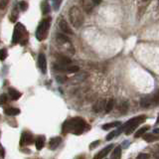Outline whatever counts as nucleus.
Listing matches in <instances>:
<instances>
[{"mask_svg":"<svg viewBox=\"0 0 159 159\" xmlns=\"http://www.w3.org/2000/svg\"><path fill=\"white\" fill-rule=\"evenodd\" d=\"M33 141H34V138H33L32 134H31L30 132H24L22 134V137H21L20 144L21 146L27 145V144H31Z\"/></svg>","mask_w":159,"mask_h":159,"instance_id":"nucleus-6","label":"nucleus"},{"mask_svg":"<svg viewBox=\"0 0 159 159\" xmlns=\"http://www.w3.org/2000/svg\"><path fill=\"white\" fill-rule=\"evenodd\" d=\"M153 102H154V105H155V107L159 105V90L157 93L153 96Z\"/></svg>","mask_w":159,"mask_h":159,"instance_id":"nucleus-30","label":"nucleus"},{"mask_svg":"<svg viewBox=\"0 0 159 159\" xmlns=\"http://www.w3.org/2000/svg\"><path fill=\"white\" fill-rule=\"evenodd\" d=\"M9 0H1L0 1V9H4L7 5V3H8Z\"/></svg>","mask_w":159,"mask_h":159,"instance_id":"nucleus-36","label":"nucleus"},{"mask_svg":"<svg viewBox=\"0 0 159 159\" xmlns=\"http://www.w3.org/2000/svg\"><path fill=\"white\" fill-rule=\"evenodd\" d=\"M57 80L60 82V83H64L66 81V78H61V77H57Z\"/></svg>","mask_w":159,"mask_h":159,"instance_id":"nucleus-37","label":"nucleus"},{"mask_svg":"<svg viewBox=\"0 0 159 159\" xmlns=\"http://www.w3.org/2000/svg\"><path fill=\"white\" fill-rule=\"evenodd\" d=\"M156 122H157V123H159V115H158V119H157V121H156Z\"/></svg>","mask_w":159,"mask_h":159,"instance_id":"nucleus-41","label":"nucleus"},{"mask_svg":"<svg viewBox=\"0 0 159 159\" xmlns=\"http://www.w3.org/2000/svg\"><path fill=\"white\" fill-rule=\"evenodd\" d=\"M38 65L39 68L42 71L43 74L47 73V61H46V57L44 54H40L39 58H38Z\"/></svg>","mask_w":159,"mask_h":159,"instance_id":"nucleus-7","label":"nucleus"},{"mask_svg":"<svg viewBox=\"0 0 159 159\" xmlns=\"http://www.w3.org/2000/svg\"><path fill=\"white\" fill-rule=\"evenodd\" d=\"M112 148H114V145H112V144H109V145H107V147L103 148V150H100V152L93 157V159H103L108 153L110 152V150H112Z\"/></svg>","mask_w":159,"mask_h":159,"instance_id":"nucleus-8","label":"nucleus"},{"mask_svg":"<svg viewBox=\"0 0 159 159\" xmlns=\"http://www.w3.org/2000/svg\"><path fill=\"white\" fill-rule=\"evenodd\" d=\"M59 26H60V29H61V30H62L64 33H66V34H70V35L73 34V31H72L71 27L69 26V24L66 22V20H64V19L60 20Z\"/></svg>","mask_w":159,"mask_h":159,"instance_id":"nucleus-11","label":"nucleus"},{"mask_svg":"<svg viewBox=\"0 0 159 159\" xmlns=\"http://www.w3.org/2000/svg\"><path fill=\"white\" fill-rule=\"evenodd\" d=\"M8 93H9V97L11 98V100H19V98H21V96H22L20 91H18L17 90H15V89H13V88L8 89Z\"/></svg>","mask_w":159,"mask_h":159,"instance_id":"nucleus-13","label":"nucleus"},{"mask_svg":"<svg viewBox=\"0 0 159 159\" xmlns=\"http://www.w3.org/2000/svg\"><path fill=\"white\" fill-rule=\"evenodd\" d=\"M145 119H146L145 115H139V116H136L129 119L126 123H124L121 127H119L117 130H115L116 131V135L123 130H125V134H126V135H129V134H131L132 132L134 131V129H135L139 124H141L143 121H145Z\"/></svg>","mask_w":159,"mask_h":159,"instance_id":"nucleus-2","label":"nucleus"},{"mask_svg":"<svg viewBox=\"0 0 159 159\" xmlns=\"http://www.w3.org/2000/svg\"><path fill=\"white\" fill-rule=\"evenodd\" d=\"M4 114L6 115H18L20 114V109L16 107H8L4 109Z\"/></svg>","mask_w":159,"mask_h":159,"instance_id":"nucleus-17","label":"nucleus"},{"mask_svg":"<svg viewBox=\"0 0 159 159\" xmlns=\"http://www.w3.org/2000/svg\"><path fill=\"white\" fill-rule=\"evenodd\" d=\"M7 57V51L6 49H1L0 50V61H4Z\"/></svg>","mask_w":159,"mask_h":159,"instance_id":"nucleus-27","label":"nucleus"},{"mask_svg":"<svg viewBox=\"0 0 159 159\" xmlns=\"http://www.w3.org/2000/svg\"><path fill=\"white\" fill-rule=\"evenodd\" d=\"M35 144H36V148L38 150H41L43 147H44V144H45V137L44 136H38L37 139L35 141Z\"/></svg>","mask_w":159,"mask_h":159,"instance_id":"nucleus-16","label":"nucleus"},{"mask_svg":"<svg viewBox=\"0 0 159 159\" xmlns=\"http://www.w3.org/2000/svg\"><path fill=\"white\" fill-rule=\"evenodd\" d=\"M100 144V140H96V141H93V142H91V143L90 144V146H89V148L91 149V150H93V149H95L97 146Z\"/></svg>","mask_w":159,"mask_h":159,"instance_id":"nucleus-33","label":"nucleus"},{"mask_svg":"<svg viewBox=\"0 0 159 159\" xmlns=\"http://www.w3.org/2000/svg\"><path fill=\"white\" fill-rule=\"evenodd\" d=\"M21 41V44L24 45L27 41V31L21 23H18L14 29L13 37H12V43L17 44Z\"/></svg>","mask_w":159,"mask_h":159,"instance_id":"nucleus-3","label":"nucleus"},{"mask_svg":"<svg viewBox=\"0 0 159 159\" xmlns=\"http://www.w3.org/2000/svg\"><path fill=\"white\" fill-rule=\"evenodd\" d=\"M114 103H115V102H114V100H112V98L107 103V105H105V112H107V114L112 112V108H114Z\"/></svg>","mask_w":159,"mask_h":159,"instance_id":"nucleus-23","label":"nucleus"},{"mask_svg":"<svg viewBox=\"0 0 159 159\" xmlns=\"http://www.w3.org/2000/svg\"><path fill=\"white\" fill-rule=\"evenodd\" d=\"M57 59H58V64L62 65V66H70V64H71V60L66 56L59 55Z\"/></svg>","mask_w":159,"mask_h":159,"instance_id":"nucleus-14","label":"nucleus"},{"mask_svg":"<svg viewBox=\"0 0 159 159\" xmlns=\"http://www.w3.org/2000/svg\"><path fill=\"white\" fill-rule=\"evenodd\" d=\"M57 41L61 44H66V43H70V39L67 36L64 34H58L57 35Z\"/></svg>","mask_w":159,"mask_h":159,"instance_id":"nucleus-24","label":"nucleus"},{"mask_svg":"<svg viewBox=\"0 0 159 159\" xmlns=\"http://www.w3.org/2000/svg\"><path fill=\"white\" fill-rule=\"evenodd\" d=\"M41 10H42V13L46 15L50 12V5L48 3L47 0H43L42 3H41Z\"/></svg>","mask_w":159,"mask_h":159,"instance_id":"nucleus-18","label":"nucleus"},{"mask_svg":"<svg viewBox=\"0 0 159 159\" xmlns=\"http://www.w3.org/2000/svg\"><path fill=\"white\" fill-rule=\"evenodd\" d=\"M140 105L143 108H148L150 107L151 105H154V102H153V97H144L141 98L140 100Z\"/></svg>","mask_w":159,"mask_h":159,"instance_id":"nucleus-10","label":"nucleus"},{"mask_svg":"<svg viewBox=\"0 0 159 159\" xmlns=\"http://www.w3.org/2000/svg\"><path fill=\"white\" fill-rule=\"evenodd\" d=\"M95 5L96 4L93 0H82V6H83V9L86 13H90Z\"/></svg>","mask_w":159,"mask_h":159,"instance_id":"nucleus-9","label":"nucleus"},{"mask_svg":"<svg viewBox=\"0 0 159 159\" xmlns=\"http://www.w3.org/2000/svg\"><path fill=\"white\" fill-rule=\"evenodd\" d=\"M62 142V138L59 136L57 137H53V138L50 139L49 141V148L51 149V150H55V149L58 148V146L61 144Z\"/></svg>","mask_w":159,"mask_h":159,"instance_id":"nucleus-12","label":"nucleus"},{"mask_svg":"<svg viewBox=\"0 0 159 159\" xmlns=\"http://www.w3.org/2000/svg\"><path fill=\"white\" fill-rule=\"evenodd\" d=\"M86 127V121L81 117H74L63 123L62 129L63 133H74L76 135H80L84 132V129Z\"/></svg>","mask_w":159,"mask_h":159,"instance_id":"nucleus-1","label":"nucleus"},{"mask_svg":"<svg viewBox=\"0 0 159 159\" xmlns=\"http://www.w3.org/2000/svg\"><path fill=\"white\" fill-rule=\"evenodd\" d=\"M19 7H20V9L22 11H26L28 8V3L25 1H21V2H19Z\"/></svg>","mask_w":159,"mask_h":159,"instance_id":"nucleus-29","label":"nucleus"},{"mask_svg":"<svg viewBox=\"0 0 159 159\" xmlns=\"http://www.w3.org/2000/svg\"><path fill=\"white\" fill-rule=\"evenodd\" d=\"M121 157V147L116 146L114 149V152L112 153V159H120Z\"/></svg>","mask_w":159,"mask_h":159,"instance_id":"nucleus-20","label":"nucleus"},{"mask_svg":"<svg viewBox=\"0 0 159 159\" xmlns=\"http://www.w3.org/2000/svg\"><path fill=\"white\" fill-rule=\"evenodd\" d=\"M149 128H150V126H149V125H145V126H143V127H141V128L137 129V131H136V133H135V135H134V137H135V138H138V137L142 136L146 131L148 130Z\"/></svg>","mask_w":159,"mask_h":159,"instance_id":"nucleus-21","label":"nucleus"},{"mask_svg":"<svg viewBox=\"0 0 159 159\" xmlns=\"http://www.w3.org/2000/svg\"><path fill=\"white\" fill-rule=\"evenodd\" d=\"M143 139L146 142H152V141H156L159 139V136H155L154 134L148 133V134H144L143 135Z\"/></svg>","mask_w":159,"mask_h":159,"instance_id":"nucleus-22","label":"nucleus"},{"mask_svg":"<svg viewBox=\"0 0 159 159\" xmlns=\"http://www.w3.org/2000/svg\"><path fill=\"white\" fill-rule=\"evenodd\" d=\"M127 109H128V103L127 102H122L120 103L119 105V112H121V114H126L127 112Z\"/></svg>","mask_w":159,"mask_h":159,"instance_id":"nucleus-25","label":"nucleus"},{"mask_svg":"<svg viewBox=\"0 0 159 159\" xmlns=\"http://www.w3.org/2000/svg\"><path fill=\"white\" fill-rule=\"evenodd\" d=\"M69 17L71 20V23L74 27L79 28L83 25L84 23V16L82 14V11L80 10V8H78L77 6H74L70 9L69 11Z\"/></svg>","mask_w":159,"mask_h":159,"instance_id":"nucleus-4","label":"nucleus"},{"mask_svg":"<svg viewBox=\"0 0 159 159\" xmlns=\"http://www.w3.org/2000/svg\"><path fill=\"white\" fill-rule=\"evenodd\" d=\"M17 17H18V11L16 10V9H14L13 12H12V14H11L10 20L12 21V22H16V19H17Z\"/></svg>","mask_w":159,"mask_h":159,"instance_id":"nucleus-28","label":"nucleus"},{"mask_svg":"<svg viewBox=\"0 0 159 159\" xmlns=\"http://www.w3.org/2000/svg\"><path fill=\"white\" fill-rule=\"evenodd\" d=\"M137 159H149V154L146 153H140L137 156Z\"/></svg>","mask_w":159,"mask_h":159,"instance_id":"nucleus-35","label":"nucleus"},{"mask_svg":"<svg viewBox=\"0 0 159 159\" xmlns=\"http://www.w3.org/2000/svg\"><path fill=\"white\" fill-rule=\"evenodd\" d=\"M143 1H146V0H143Z\"/></svg>","mask_w":159,"mask_h":159,"instance_id":"nucleus-42","label":"nucleus"},{"mask_svg":"<svg viewBox=\"0 0 159 159\" xmlns=\"http://www.w3.org/2000/svg\"><path fill=\"white\" fill-rule=\"evenodd\" d=\"M153 133H159V128H156V129H154L153 130Z\"/></svg>","mask_w":159,"mask_h":159,"instance_id":"nucleus-40","label":"nucleus"},{"mask_svg":"<svg viewBox=\"0 0 159 159\" xmlns=\"http://www.w3.org/2000/svg\"><path fill=\"white\" fill-rule=\"evenodd\" d=\"M121 125V122L120 121H114V122H110V123H107L103 125V129L105 130H107V129L114 128V127H119Z\"/></svg>","mask_w":159,"mask_h":159,"instance_id":"nucleus-19","label":"nucleus"},{"mask_svg":"<svg viewBox=\"0 0 159 159\" xmlns=\"http://www.w3.org/2000/svg\"><path fill=\"white\" fill-rule=\"evenodd\" d=\"M116 135V131H112L110 132V133H108L107 134V140H112V138H114V137Z\"/></svg>","mask_w":159,"mask_h":159,"instance_id":"nucleus-34","label":"nucleus"},{"mask_svg":"<svg viewBox=\"0 0 159 159\" xmlns=\"http://www.w3.org/2000/svg\"><path fill=\"white\" fill-rule=\"evenodd\" d=\"M61 3H62V0H54V2H53V6H54L55 10H58V9L60 8Z\"/></svg>","mask_w":159,"mask_h":159,"instance_id":"nucleus-31","label":"nucleus"},{"mask_svg":"<svg viewBox=\"0 0 159 159\" xmlns=\"http://www.w3.org/2000/svg\"><path fill=\"white\" fill-rule=\"evenodd\" d=\"M78 71H79V67L78 66H74V65L69 66L68 69H67V72H69V73H77Z\"/></svg>","mask_w":159,"mask_h":159,"instance_id":"nucleus-26","label":"nucleus"},{"mask_svg":"<svg viewBox=\"0 0 159 159\" xmlns=\"http://www.w3.org/2000/svg\"><path fill=\"white\" fill-rule=\"evenodd\" d=\"M50 23H51V18H46L42 20V22L39 24L36 31V38L39 41H43L47 38L48 30L50 28Z\"/></svg>","mask_w":159,"mask_h":159,"instance_id":"nucleus-5","label":"nucleus"},{"mask_svg":"<svg viewBox=\"0 0 159 159\" xmlns=\"http://www.w3.org/2000/svg\"><path fill=\"white\" fill-rule=\"evenodd\" d=\"M100 1H102V0H93V2H95L96 5H97V4H100Z\"/></svg>","mask_w":159,"mask_h":159,"instance_id":"nucleus-39","label":"nucleus"},{"mask_svg":"<svg viewBox=\"0 0 159 159\" xmlns=\"http://www.w3.org/2000/svg\"><path fill=\"white\" fill-rule=\"evenodd\" d=\"M7 100H8V98H7V95H5V93L1 95V96H0V105H4V103H6Z\"/></svg>","mask_w":159,"mask_h":159,"instance_id":"nucleus-32","label":"nucleus"},{"mask_svg":"<svg viewBox=\"0 0 159 159\" xmlns=\"http://www.w3.org/2000/svg\"><path fill=\"white\" fill-rule=\"evenodd\" d=\"M127 144H129V142L128 141H125L124 143H123V148H126L127 147Z\"/></svg>","mask_w":159,"mask_h":159,"instance_id":"nucleus-38","label":"nucleus"},{"mask_svg":"<svg viewBox=\"0 0 159 159\" xmlns=\"http://www.w3.org/2000/svg\"><path fill=\"white\" fill-rule=\"evenodd\" d=\"M105 105H107V103H105V100H100V102H98L95 105H93V110H95L96 112H102L103 108H105Z\"/></svg>","mask_w":159,"mask_h":159,"instance_id":"nucleus-15","label":"nucleus"}]
</instances>
